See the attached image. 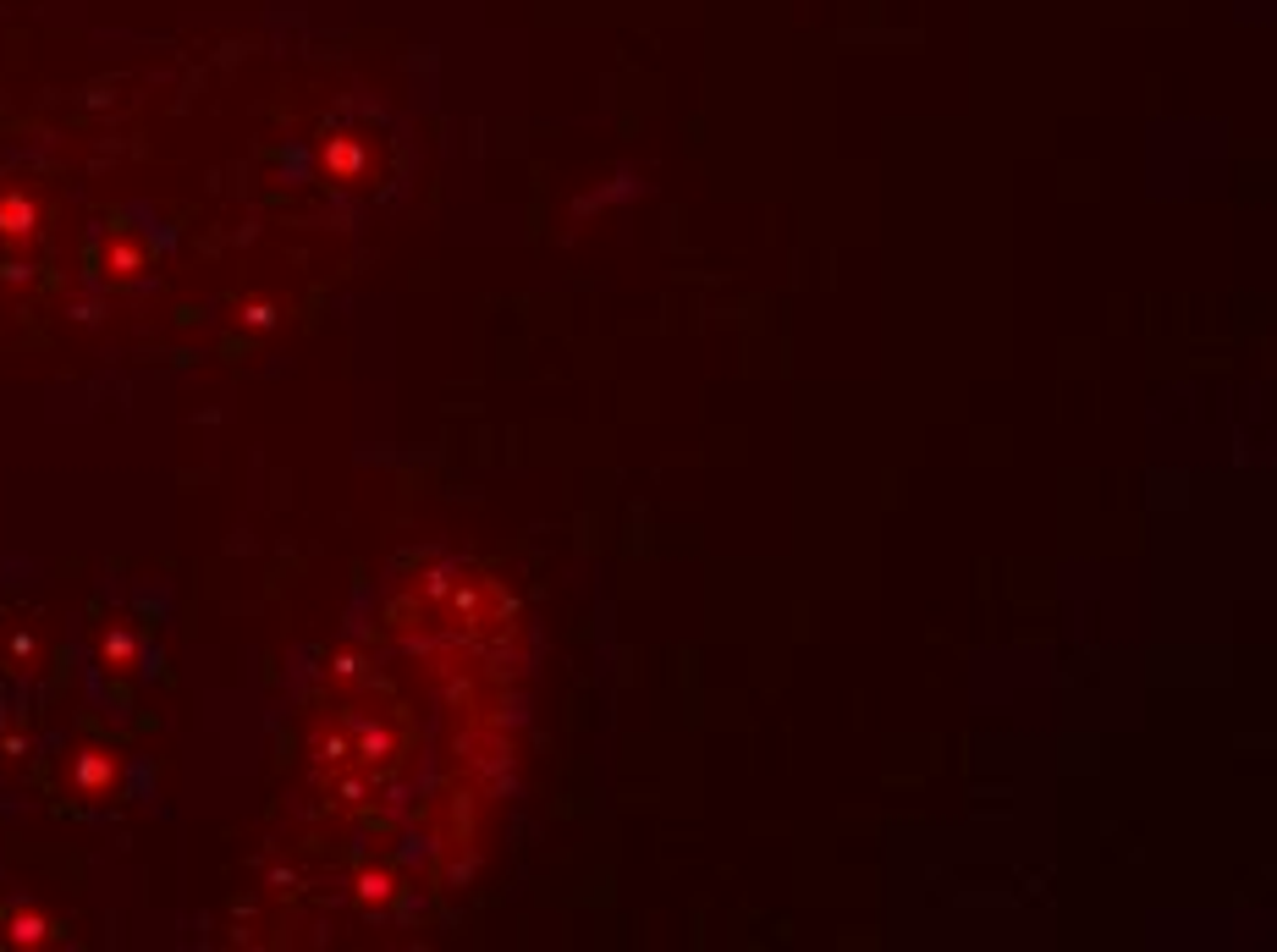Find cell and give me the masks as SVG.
<instances>
[{
	"mask_svg": "<svg viewBox=\"0 0 1277 952\" xmlns=\"http://www.w3.org/2000/svg\"><path fill=\"white\" fill-rule=\"evenodd\" d=\"M34 221H39L34 198H23V193L0 198V237H28V232H34Z\"/></svg>",
	"mask_w": 1277,
	"mask_h": 952,
	"instance_id": "1",
	"label": "cell"
},
{
	"mask_svg": "<svg viewBox=\"0 0 1277 952\" xmlns=\"http://www.w3.org/2000/svg\"><path fill=\"white\" fill-rule=\"evenodd\" d=\"M11 936H17V942H44V919L23 914V919H17V930H11Z\"/></svg>",
	"mask_w": 1277,
	"mask_h": 952,
	"instance_id": "2",
	"label": "cell"
}]
</instances>
